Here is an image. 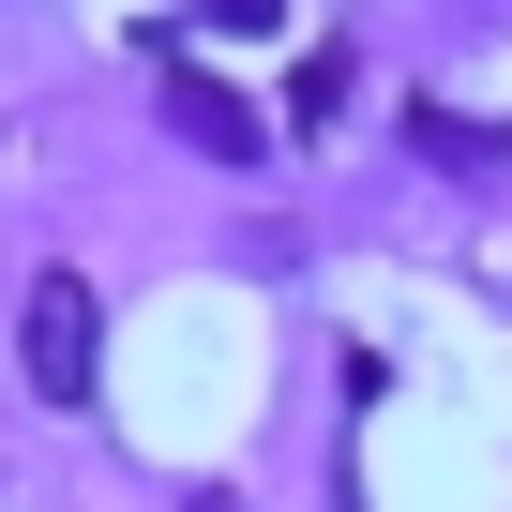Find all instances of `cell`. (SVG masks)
I'll list each match as a JSON object with an SVG mask.
<instances>
[{"instance_id": "1", "label": "cell", "mask_w": 512, "mask_h": 512, "mask_svg": "<svg viewBox=\"0 0 512 512\" xmlns=\"http://www.w3.org/2000/svg\"><path fill=\"white\" fill-rule=\"evenodd\" d=\"M91 347H106L91 287H76V272H46V287H31V392H46V407H76V392H91Z\"/></svg>"}, {"instance_id": "2", "label": "cell", "mask_w": 512, "mask_h": 512, "mask_svg": "<svg viewBox=\"0 0 512 512\" xmlns=\"http://www.w3.org/2000/svg\"><path fill=\"white\" fill-rule=\"evenodd\" d=\"M166 121H181V136H196L211 166H256V136H272V121H256V106H241L226 76H166Z\"/></svg>"}]
</instances>
